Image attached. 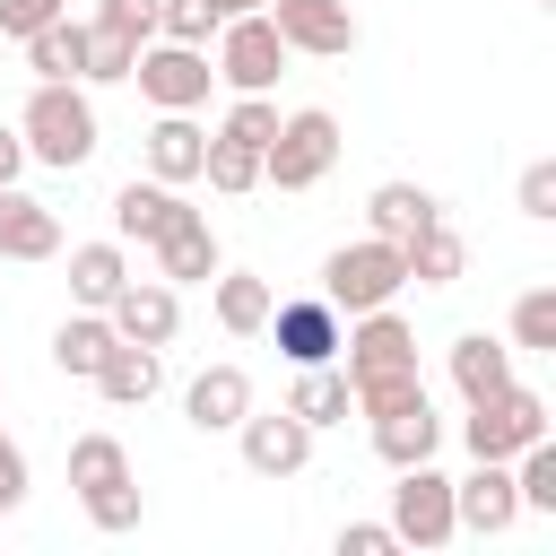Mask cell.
I'll return each instance as SVG.
<instances>
[{"label": "cell", "instance_id": "cell-30", "mask_svg": "<svg viewBox=\"0 0 556 556\" xmlns=\"http://www.w3.org/2000/svg\"><path fill=\"white\" fill-rule=\"evenodd\" d=\"M130 61H139L130 35H113V26H78V78H130Z\"/></svg>", "mask_w": 556, "mask_h": 556}, {"label": "cell", "instance_id": "cell-8", "mask_svg": "<svg viewBox=\"0 0 556 556\" xmlns=\"http://www.w3.org/2000/svg\"><path fill=\"white\" fill-rule=\"evenodd\" d=\"M269 26H278L287 52H313V61L356 52V17H348V0H269Z\"/></svg>", "mask_w": 556, "mask_h": 556}, {"label": "cell", "instance_id": "cell-15", "mask_svg": "<svg viewBox=\"0 0 556 556\" xmlns=\"http://www.w3.org/2000/svg\"><path fill=\"white\" fill-rule=\"evenodd\" d=\"M52 252H61V217L35 191L0 182V261H52Z\"/></svg>", "mask_w": 556, "mask_h": 556}, {"label": "cell", "instance_id": "cell-4", "mask_svg": "<svg viewBox=\"0 0 556 556\" xmlns=\"http://www.w3.org/2000/svg\"><path fill=\"white\" fill-rule=\"evenodd\" d=\"M469 452L478 460H513L521 443H539L547 434V400L539 391H521V382H504V391H486V400H469Z\"/></svg>", "mask_w": 556, "mask_h": 556}, {"label": "cell", "instance_id": "cell-17", "mask_svg": "<svg viewBox=\"0 0 556 556\" xmlns=\"http://www.w3.org/2000/svg\"><path fill=\"white\" fill-rule=\"evenodd\" d=\"M113 339H122V330H113V321L87 304V313H70V321L52 330V365H61L70 382H96V365L113 356Z\"/></svg>", "mask_w": 556, "mask_h": 556}, {"label": "cell", "instance_id": "cell-3", "mask_svg": "<svg viewBox=\"0 0 556 556\" xmlns=\"http://www.w3.org/2000/svg\"><path fill=\"white\" fill-rule=\"evenodd\" d=\"M330 165H339V122H330L321 104L278 113V139L261 148V182H278V191H313Z\"/></svg>", "mask_w": 556, "mask_h": 556}, {"label": "cell", "instance_id": "cell-28", "mask_svg": "<svg viewBox=\"0 0 556 556\" xmlns=\"http://www.w3.org/2000/svg\"><path fill=\"white\" fill-rule=\"evenodd\" d=\"M200 174H208V191H261V148H243V139H208L200 148Z\"/></svg>", "mask_w": 556, "mask_h": 556}, {"label": "cell", "instance_id": "cell-6", "mask_svg": "<svg viewBox=\"0 0 556 556\" xmlns=\"http://www.w3.org/2000/svg\"><path fill=\"white\" fill-rule=\"evenodd\" d=\"M391 530L400 547H443L452 539V478L434 460H408L400 486H391Z\"/></svg>", "mask_w": 556, "mask_h": 556}, {"label": "cell", "instance_id": "cell-1", "mask_svg": "<svg viewBox=\"0 0 556 556\" xmlns=\"http://www.w3.org/2000/svg\"><path fill=\"white\" fill-rule=\"evenodd\" d=\"M17 139H26V156H43V165H61V174L87 165V156H96V104L78 96V78H35Z\"/></svg>", "mask_w": 556, "mask_h": 556}, {"label": "cell", "instance_id": "cell-24", "mask_svg": "<svg viewBox=\"0 0 556 556\" xmlns=\"http://www.w3.org/2000/svg\"><path fill=\"white\" fill-rule=\"evenodd\" d=\"M269 278H252V269H226L217 278V330L226 339H252V330H269Z\"/></svg>", "mask_w": 556, "mask_h": 556}, {"label": "cell", "instance_id": "cell-35", "mask_svg": "<svg viewBox=\"0 0 556 556\" xmlns=\"http://www.w3.org/2000/svg\"><path fill=\"white\" fill-rule=\"evenodd\" d=\"M156 26H165V43H208L226 17H217L208 0H156Z\"/></svg>", "mask_w": 556, "mask_h": 556}, {"label": "cell", "instance_id": "cell-2", "mask_svg": "<svg viewBox=\"0 0 556 556\" xmlns=\"http://www.w3.org/2000/svg\"><path fill=\"white\" fill-rule=\"evenodd\" d=\"M400 287H408V261H400V243H382V235L339 243V252L321 261V304H330V313H374V304H391Z\"/></svg>", "mask_w": 556, "mask_h": 556}, {"label": "cell", "instance_id": "cell-9", "mask_svg": "<svg viewBox=\"0 0 556 556\" xmlns=\"http://www.w3.org/2000/svg\"><path fill=\"white\" fill-rule=\"evenodd\" d=\"M304 460H313V426L295 408H269V417L243 408V469L252 478H295Z\"/></svg>", "mask_w": 556, "mask_h": 556}, {"label": "cell", "instance_id": "cell-19", "mask_svg": "<svg viewBox=\"0 0 556 556\" xmlns=\"http://www.w3.org/2000/svg\"><path fill=\"white\" fill-rule=\"evenodd\" d=\"M174 217H182V200H174V191H165L156 174H148V182L130 174V182L113 191V226H122V235H139V243H156V235H165Z\"/></svg>", "mask_w": 556, "mask_h": 556}, {"label": "cell", "instance_id": "cell-33", "mask_svg": "<svg viewBox=\"0 0 556 556\" xmlns=\"http://www.w3.org/2000/svg\"><path fill=\"white\" fill-rule=\"evenodd\" d=\"M417 391H426L417 365H391V374H356V382H348V400H356L365 417H374V408H400V400H417Z\"/></svg>", "mask_w": 556, "mask_h": 556}, {"label": "cell", "instance_id": "cell-12", "mask_svg": "<svg viewBox=\"0 0 556 556\" xmlns=\"http://www.w3.org/2000/svg\"><path fill=\"white\" fill-rule=\"evenodd\" d=\"M148 252H156V278H165V287H200V278H217V235H208L200 208H182Z\"/></svg>", "mask_w": 556, "mask_h": 556}, {"label": "cell", "instance_id": "cell-16", "mask_svg": "<svg viewBox=\"0 0 556 556\" xmlns=\"http://www.w3.org/2000/svg\"><path fill=\"white\" fill-rule=\"evenodd\" d=\"M182 408H191V426H200V434L243 426V408H252V374H243V365H208V374L182 391Z\"/></svg>", "mask_w": 556, "mask_h": 556}, {"label": "cell", "instance_id": "cell-29", "mask_svg": "<svg viewBox=\"0 0 556 556\" xmlns=\"http://www.w3.org/2000/svg\"><path fill=\"white\" fill-rule=\"evenodd\" d=\"M26 70H35V78H78V26H70V17L35 26V35H26Z\"/></svg>", "mask_w": 556, "mask_h": 556}, {"label": "cell", "instance_id": "cell-31", "mask_svg": "<svg viewBox=\"0 0 556 556\" xmlns=\"http://www.w3.org/2000/svg\"><path fill=\"white\" fill-rule=\"evenodd\" d=\"M513 460H521V469H513V495H521L530 513H556V443L539 434V443H521Z\"/></svg>", "mask_w": 556, "mask_h": 556}, {"label": "cell", "instance_id": "cell-44", "mask_svg": "<svg viewBox=\"0 0 556 556\" xmlns=\"http://www.w3.org/2000/svg\"><path fill=\"white\" fill-rule=\"evenodd\" d=\"M547 9H556V0H547Z\"/></svg>", "mask_w": 556, "mask_h": 556}, {"label": "cell", "instance_id": "cell-42", "mask_svg": "<svg viewBox=\"0 0 556 556\" xmlns=\"http://www.w3.org/2000/svg\"><path fill=\"white\" fill-rule=\"evenodd\" d=\"M17 504H26V452L0 434V513H17Z\"/></svg>", "mask_w": 556, "mask_h": 556}, {"label": "cell", "instance_id": "cell-10", "mask_svg": "<svg viewBox=\"0 0 556 556\" xmlns=\"http://www.w3.org/2000/svg\"><path fill=\"white\" fill-rule=\"evenodd\" d=\"M513 513H521V495H513V469L504 460H478L469 478H452V530L495 539V530H513Z\"/></svg>", "mask_w": 556, "mask_h": 556}, {"label": "cell", "instance_id": "cell-7", "mask_svg": "<svg viewBox=\"0 0 556 556\" xmlns=\"http://www.w3.org/2000/svg\"><path fill=\"white\" fill-rule=\"evenodd\" d=\"M130 78H139V96L156 104V113H191V104H208V61H200V43H156V52H139L130 61Z\"/></svg>", "mask_w": 556, "mask_h": 556}, {"label": "cell", "instance_id": "cell-41", "mask_svg": "<svg viewBox=\"0 0 556 556\" xmlns=\"http://www.w3.org/2000/svg\"><path fill=\"white\" fill-rule=\"evenodd\" d=\"M96 26H113V35H130V43H139V35L156 26V0H104V9H96Z\"/></svg>", "mask_w": 556, "mask_h": 556}, {"label": "cell", "instance_id": "cell-11", "mask_svg": "<svg viewBox=\"0 0 556 556\" xmlns=\"http://www.w3.org/2000/svg\"><path fill=\"white\" fill-rule=\"evenodd\" d=\"M104 321H113L122 339H139V348H165V339H174V321H182V304H174V287H165V278H122V295L104 304Z\"/></svg>", "mask_w": 556, "mask_h": 556}, {"label": "cell", "instance_id": "cell-37", "mask_svg": "<svg viewBox=\"0 0 556 556\" xmlns=\"http://www.w3.org/2000/svg\"><path fill=\"white\" fill-rule=\"evenodd\" d=\"M226 139H243V148H269V139H278V104H269V96H235V113H226Z\"/></svg>", "mask_w": 556, "mask_h": 556}, {"label": "cell", "instance_id": "cell-40", "mask_svg": "<svg viewBox=\"0 0 556 556\" xmlns=\"http://www.w3.org/2000/svg\"><path fill=\"white\" fill-rule=\"evenodd\" d=\"M391 547H400L391 521H348V530H339V556H391Z\"/></svg>", "mask_w": 556, "mask_h": 556}, {"label": "cell", "instance_id": "cell-36", "mask_svg": "<svg viewBox=\"0 0 556 556\" xmlns=\"http://www.w3.org/2000/svg\"><path fill=\"white\" fill-rule=\"evenodd\" d=\"M513 339H521V348H556V287H530V295L513 304Z\"/></svg>", "mask_w": 556, "mask_h": 556}, {"label": "cell", "instance_id": "cell-38", "mask_svg": "<svg viewBox=\"0 0 556 556\" xmlns=\"http://www.w3.org/2000/svg\"><path fill=\"white\" fill-rule=\"evenodd\" d=\"M52 17H70V0H0V35H35V26H52Z\"/></svg>", "mask_w": 556, "mask_h": 556}, {"label": "cell", "instance_id": "cell-22", "mask_svg": "<svg viewBox=\"0 0 556 556\" xmlns=\"http://www.w3.org/2000/svg\"><path fill=\"white\" fill-rule=\"evenodd\" d=\"M200 130H191V113H165L156 130H148V174L156 182H200Z\"/></svg>", "mask_w": 556, "mask_h": 556}, {"label": "cell", "instance_id": "cell-14", "mask_svg": "<svg viewBox=\"0 0 556 556\" xmlns=\"http://www.w3.org/2000/svg\"><path fill=\"white\" fill-rule=\"evenodd\" d=\"M434 443H443V417H434V400H426V391H417V400H400V408H374V452H382L391 469L434 460Z\"/></svg>", "mask_w": 556, "mask_h": 556}, {"label": "cell", "instance_id": "cell-39", "mask_svg": "<svg viewBox=\"0 0 556 556\" xmlns=\"http://www.w3.org/2000/svg\"><path fill=\"white\" fill-rule=\"evenodd\" d=\"M521 217H539V226L556 217V165H547V156H539V165L521 174Z\"/></svg>", "mask_w": 556, "mask_h": 556}, {"label": "cell", "instance_id": "cell-5", "mask_svg": "<svg viewBox=\"0 0 556 556\" xmlns=\"http://www.w3.org/2000/svg\"><path fill=\"white\" fill-rule=\"evenodd\" d=\"M278 61H287V43H278V26H269V9H243V17L217 26V78H226L235 96H269Z\"/></svg>", "mask_w": 556, "mask_h": 556}, {"label": "cell", "instance_id": "cell-13", "mask_svg": "<svg viewBox=\"0 0 556 556\" xmlns=\"http://www.w3.org/2000/svg\"><path fill=\"white\" fill-rule=\"evenodd\" d=\"M391 365H417V330H408L391 304H374V313H356V330H348V382H356V374H391Z\"/></svg>", "mask_w": 556, "mask_h": 556}, {"label": "cell", "instance_id": "cell-18", "mask_svg": "<svg viewBox=\"0 0 556 556\" xmlns=\"http://www.w3.org/2000/svg\"><path fill=\"white\" fill-rule=\"evenodd\" d=\"M269 330H278V348H287L295 365H330V348H339L330 304H269Z\"/></svg>", "mask_w": 556, "mask_h": 556}, {"label": "cell", "instance_id": "cell-21", "mask_svg": "<svg viewBox=\"0 0 556 556\" xmlns=\"http://www.w3.org/2000/svg\"><path fill=\"white\" fill-rule=\"evenodd\" d=\"M96 391H104L113 408H139V400H156V348H139V339H113V356L96 365Z\"/></svg>", "mask_w": 556, "mask_h": 556}, {"label": "cell", "instance_id": "cell-26", "mask_svg": "<svg viewBox=\"0 0 556 556\" xmlns=\"http://www.w3.org/2000/svg\"><path fill=\"white\" fill-rule=\"evenodd\" d=\"M400 261H408V278H426V287H452V278L469 269V243H460V235L434 217L426 235H408V243H400Z\"/></svg>", "mask_w": 556, "mask_h": 556}, {"label": "cell", "instance_id": "cell-25", "mask_svg": "<svg viewBox=\"0 0 556 556\" xmlns=\"http://www.w3.org/2000/svg\"><path fill=\"white\" fill-rule=\"evenodd\" d=\"M452 382H460V400H486V391H504V382H513V348H495L486 330L452 339Z\"/></svg>", "mask_w": 556, "mask_h": 556}, {"label": "cell", "instance_id": "cell-43", "mask_svg": "<svg viewBox=\"0 0 556 556\" xmlns=\"http://www.w3.org/2000/svg\"><path fill=\"white\" fill-rule=\"evenodd\" d=\"M17 174H26V139L0 122V182H17Z\"/></svg>", "mask_w": 556, "mask_h": 556}, {"label": "cell", "instance_id": "cell-32", "mask_svg": "<svg viewBox=\"0 0 556 556\" xmlns=\"http://www.w3.org/2000/svg\"><path fill=\"white\" fill-rule=\"evenodd\" d=\"M104 478H130V452L113 434H78L70 443V486H104Z\"/></svg>", "mask_w": 556, "mask_h": 556}, {"label": "cell", "instance_id": "cell-20", "mask_svg": "<svg viewBox=\"0 0 556 556\" xmlns=\"http://www.w3.org/2000/svg\"><path fill=\"white\" fill-rule=\"evenodd\" d=\"M365 217H374V235L382 243H408V235H426L443 208L417 191V182H374V200H365Z\"/></svg>", "mask_w": 556, "mask_h": 556}, {"label": "cell", "instance_id": "cell-23", "mask_svg": "<svg viewBox=\"0 0 556 556\" xmlns=\"http://www.w3.org/2000/svg\"><path fill=\"white\" fill-rule=\"evenodd\" d=\"M122 278H130V261H122V243H70V295L78 304H113L122 295Z\"/></svg>", "mask_w": 556, "mask_h": 556}, {"label": "cell", "instance_id": "cell-27", "mask_svg": "<svg viewBox=\"0 0 556 556\" xmlns=\"http://www.w3.org/2000/svg\"><path fill=\"white\" fill-rule=\"evenodd\" d=\"M287 408H295L304 426H339L356 400H348V374H330V365H295V391H287Z\"/></svg>", "mask_w": 556, "mask_h": 556}, {"label": "cell", "instance_id": "cell-34", "mask_svg": "<svg viewBox=\"0 0 556 556\" xmlns=\"http://www.w3.org/2000/svg\"><path fill=\"white\" fill-rule=\"evenodd\" d=\"M78 495H87L96 530H139V478H104V486H78Z\"/></svg>", "mask_w": 556, "mask_h": 556}]
</instances>
